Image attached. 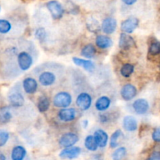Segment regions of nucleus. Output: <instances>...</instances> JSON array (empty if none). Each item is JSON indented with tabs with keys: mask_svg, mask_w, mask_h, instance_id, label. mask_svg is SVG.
Here are the masks:
<instances>
[{
	"mask_svg": "<svg viewBox=\"0 0 160 160\" xmlns=\"http://www.w3.org/2000/svg\"><path fill=\"white\" fill-rule=\"evenodd\" d=\"M72 97L68 92H62L56 94L53 99V104L55 106L59 108H66L71 104Z\"/></svg>",
	"mask_w": 160,
	"mask_h": 160,
	"instance_id": "f257e3e1",
	"label": "nucleus"
},
{
	"mask_svg": "<svg viewBox=\"0 0 160 160\" xmlns=\"http://www.w3.org/2000/svg\"><path fill=\"white\" fill-rule=\"evenodd\" d=\"M47 8L54 19H59L62 17L64 12L62 5L56 0H52L47 3Z\"/></svg>",
	"mask_w": 160,
	"mask_h": 160,
	"instance_id": "f03ea898",
	"label": "nucleus"
},
{
	"mask_svg": "<svg viewBox=\"0 0 160 160\" xmlns=\"http://www.w3.org/2000/svg\"><path fill=\"white\" fill-rule=\"evenodd\" d=\"M17 62L20 68L22 70H28L33 63L32 57L26 52H21L18 55Z\"/></svg>",
	"mask_w": 160,
	"mask_h": 160,
	"instance_id": "7ed1b4c3",
	"label": "nucleus"
},
{
	"mask_svg": "<svg viewBox=\"0 0 160 160\" xmlns=\"http://www.w3.org/2000/svg\"><path fill=\"white\" fill-rule=\"evenodd\" d=\"M76 103L80 109L82 110H87L91 107V105H92V97L89 94L83 92L78 96Z\"/></svg>",
	"mask_w": 160,
	"mask_h": 160,
	"instance_id": "20e7f679",
	"label": "nucleus"
},
{
	"mask_svg": "<svg viewBox=\"0 0 160 160\" xmlns=\"http://www.w3.org/2000/svg\"><path fill=\"white\" fill-rule=\"evenodd\" d=\"M78 142V136L73 133H67L59 139V145L64 148H68L74 145Z\"/></svg>",
	"mask_w": 160,
	"mask_h": 160,
	"instance_id": "39448f33",
	"label": "nucleus"
},
{
	"mask_svg": "<svg viewBox=\"0 0 160 160\" xmlns=\"http://www.w3.org/2000/svg\"><path fill=\"white\" fill-rule=\"evenodd\" d=\"M81 150L79 147H68L61 151V152L59 153V157L62 159H76L81 154Z\"/></svg>",
	"mask_w": 160,
	"mask_h": 160,
	"instance_id": "423d86ee",
	"label": "nucleus"
},
{
	"mask_svg": "<svg viewBox=\"0 0 160 160\" xmlns=\"http://www.w3.org/2000/svg\"><path fill=\"white\" fill-rule=\"evenodd\" d=\"M138 25V20L135 17H130L123 21L121 24V29L123 32L131 34L137 28Z\"/></svg>",
	"mask_w": 160,
	"mask_h": 160,
	"instance_id": "0eeeda50",
	"label": "nucleus"
},
{
	"mask_svg": "<svg viewBox=\"0 0 160 160\" xmlns=\"http://www.w3.org/2000/svg\"><path fill=\"white\" fill-rule=\"evenodd\" d=\"M121 96L126 101H130L137 95V89L134 85L131 84H128L123 86L121 89Z\"/></svg>",
	"mask_w": 160,
	"mask_h": 160,
	"instance_id": "6e6552de",
	"label": "nucleus"
},
{
	"mask_svg": "<svg viewBox=\"0 0 160 160\" xmlns=\"http://www.w3.org/2000/svg\"><path fill=\"white\" fill-rule=\"evenodd\" d=\"M133 108L138 114H145L149 109V104L145 98H139L133 103Z\"/></svg>",
	"mask_w": 160,
	"mask_h": 160,
	"instance_id": "1a4fd4ad",
	"label": "nucleus"
},
{
	"mask_svg": "<svg viewBox=\"0 0 160 160\" xmlns=\"http://www.w3.org/2000/svg\"><path fill=\"white\" fill-rule=\"evenodd\" d=\"M117 26V20L114 18H112V17H108V18H106L103 20L102 28L103 32L107 34H112L116 31Z\"/></svg>",
	"mask_w": 160,
	"mask_h": 160,
	"instance_id": "9d476101",
	"label": "nucleus"
},
{
	"mask_svg": "<svg viewBox=\"0 0 160 160\" xmlns=\"http://www.w3.org/2000/svg\"><path fill=\"white\" fill-rule=\"evenodd\" d=\"M9 101L12 106L15 107H20L23 106L24 103V98L20 92L12 91L9 94Z\"/></svg>",
	"mask_w": 160,
	"mask_h": 160,
	"instance_id": "9b49d317",
	"label": "nucleus"
},
{
	"mask_svg": "<svg viewBox=\"0 0 160 160\" xmlns=\"http://www.w3.org/2000/svg\"><path fill=\"white\" fill-rule=\"evenodd\" d=\"M55 81H56V76L52 72H43L39 76V82L43 86L52 85L55 83Z\"/></svg>",
	"mask_w": 160,
	"mask_h": 160,
	"instance_id": "f8f14e48",
	"label": "nucleus"
},
{
	"mask_svg": "<svg viewBox=\"0 0 160 160\" xmlns=\"http://www.w3.org/2000/svg\"><path fill=\"white\" fill-rule=\"evenodd\" d=\"M59 117L62 121H72L76 117V110L74 109H73V108L61 109L59 112Z\"/></svg>",
	"mask_w": 160,
	"mask_h": 160,
	"instance_id": "ddd939ff",
	"label": "nucleus"
},
{
	"mask_svg": "<svg viewBox=\"0 0 160 160\" xmlns=\"http://www.w3.org/2000/svg\"><path fill=\"white\" fill-rule=\"evenodd\" d=\"M23 87L25 92L28 94H33L37 91L38 83L35 79L31 78H27L23 80Z\"/></svg>",
	"mask_w": 160,
	"mask_h": 160,
	"instance_id": "4468645a",
	"label": "nucleus"
},
{
	"mask_svg": "<svg viewBox=\"0 0 160 160\" xmlns=\"http://www.w3.org/2000/svg\"><path fill=\"white\" fill-rule=\"evenodd\" d=\"M94 137L95 138V140H96L98 145L100 148H104L106 146L109 138H108L107 133L105 132L103 130L99 129L95 131Z\"/></svg>",
	"mask_w": 160,
	"mask_h": 160,
	"instance_id": "2eb2a0df",
	"label": "nucleus"
},
{
	"mask_svg": "<svg viewBox=\"0 0 160 160\" xmlns=\"http://www.w3.org/2000/svg\"><path fill=\"white\" fill-rule=\"evenodd\" d=\"M73 61L77 66L82 67L84 70H86L88 72H93L95 69V66L94 62H92L90 60H85V59H79V58L73 57Z\"/></svg>",
	"mask_w": 160,
	"mask_h": 160,
	"instance_id": "dca6fc26",
	"label": "nucleus"
},
{
	"mask_svg": "<svg viewBox=\"0 0 160 160\" xmlns=\"http://www.w3.org/2000/svg\"><path fill=\"white\" fill-rule=\"evenodd\" d=\"M134 45V40L133 39L132 37H131L128 34L123 33L120 34V42H119V45L123 49H128L132 47Z\"/></svg>",
	"mask_w": 160,
	"mask_h": 160,
	"instance_id": "f3484780",
	"label": "nucleus"
},
{
	"mask_svg": "<svg viewBox=\"0 0 160 160\" xmlns=\"http://www.w3.org/2000/svg\"><path fill=\"white\" fill-rule=\"evenodd\" d=\"M27 155V151L25 148L20 145L14 147L11 152V159L12 160H23Z\"/></svg>",
	"mask_w": 160,
	"mask_h": 160,
	"instance_id": "a211bd4d",
	"label": "nucleus"
},
{
	"mask_svg": "<svg viewBox=\"0 0 160 160\" xmlns=\"http://www.w3.org/2000/svg\"><path fill=\"white\" fill-rule=\"evenodd\" d=\"M123 126L126 131H134L138 128L137 120L134 117L131 116H128L124 117L123 121Z\"/></svg>",
	"mask_w": 160,
	"mask_h": 160,
	"instance_id": "6ab92c4d",
	"label": "nucleus"
},
{
	"mask_svg": "<svg viewBox=\"0 0 160 160\" xmlns=\"http://www.w3.org/2000/svg\"><path fill=\"white\" fill-rule=\"evenodd\" d=\"M96 45L100 48H107L112 46V41L110 38L104 35H98L95 39Z\"/></svg>",
	"mask_w": 160,
	"mask_h": 160,
	"instance_id": "aec40b11",
	"label": "nucleus"
},
{
	"mask_svg": "<svg viewBox=\"0 0 160 160\" xmlns=\"http://www.w3.org/2000/svg\"><path fill=\"white\" fill-rule=\"evenodd\" d=\"M110 106V99L107 96H102L95 103V107L98 111H105Z\"/></svg>",
	"mask_w": 160,
	"mask_h": 160,
	"instance_id": "412c9836",
	"label": "nucleus"
},
{
	"mask_svg": "<svg viewBox=\"0 0 160 160\" xmlns=\"http://www.w3.org/2000/svg\"><path fill=\"white\" fill-rule=\"evenodd\" d=\"M84 145H85L87 149L92 152L96 151L98 147V143L95 140V138L92 135H88L86 138L85 141H84Z\"/></svg>",
	"mask_w": 160,
	"mask_h": 160,
	"instance_id": "4be33fe9",
	"label": "nucleus"
},
{
	"mask_svg": "<svg viewBox=\"0 0 160 160\" xmlns=\"http://www.w3.org/2000/svg\"><path fill=\"white\" fill-rule=\"evenodd\" d=\"M95 52H96V50H95V47L91 44L84 46L81 50V55L84 57L89 58V59L93 57L95 55Z\"/></svg>",
	"mask_w": 160,
	"mask_h": 160,
	"instance_id": "5701e85b",
	"label": "nucleus"
},
{
	"mask_svg": "<svg viewBox=\"0 0 160 160\" xmlns=\"http://www.w3.org/2000/svg\"><path fill=\"white\" fill-rule=\"evenodd\" d=\"M12 118L9 109L8 107H3L0 109V122L1 123H7Z\"/></svg>",
	"mask_w": 160,
	"mask_h": 160,
	"instance_id": "b1692460",
	"label": "nucleus"
},
{
	"mask_svg": "<svg viewBox=\"0 0 160 160\" xmlns=\"http://www.w3.org/2000/svg\"><path fill=\"white\" fill-rule=\"evenodd\" d=\"M49 100L46 97H42L38 102V109L40 112H45L49 108Z\"/></svg>",
	"mask_w": 160,
	"mask_h": 160,
	"instance_id": "393cba45",
	"label": "nucleus"
},
{
	"mask_svg": "<svg viewBox=\"0 0 160 160\" xmlns=\"http://www.w3.org/2000/svg\"><path fill=\"white\" fill-rule=\"evenodd\" d=\"M127 154V150L124 147L117 148L112 155V160H122Z\"/></svg>",
	"mask_w": 160,
	"mask_h": 160,
	"instance_id": "a878e982",
	"label": "nucleus"
},
{
	"mask_svg": "<svg viewBox=\"0 0 160 160\" xmlns=\"http://www.w3.org/2000/svg\"><path fill=\"white\" fill-rule=\"evenodd\" d=\"M134 70V66L130 63H126L122 67L121 70H120V73H121L122 76L125 77V78H128V77H130L132 74Z\"/></svg>",
	"mask_w": 160,
	"mask_h": 160,
	"instance_id": "bb28decb",
	"label": "nucleus"
},
{
	"mask_svg": "<svg viewBox=\"0 0 160 160\" xmlns=\"http://www.w3.org/2000/svg\"><path fill=\"white\" fill-rule=\"evenodd\" d=\"M120 136H122V132L120 130H117L111 136L110 139V147L111 148H114L117 147L119 145V139H120Z\"/></svg>",
	"mask_w": 160,
	"mask_h": 160,
	"instance_id": "cd10ccee",
	"label": "nucleus"
},
{
	"mask_svg": "<svg viewBox=\"0 0 160 160\" xmlns=\"http://www.w3.org/2000/svg\"><path fill=\"white\" fill-rule=\"evenodd\" d=\"M148 53L150 55H152V56H156V55L160 54V42H152L149 46Z\"/></svg>",
	"mask_w": 160,
	"mask_h": 160,
	"instance_id": "c85d7f7f",
	"label": "nucleus"
},
{
	"mask_svg": "<svg viewBox=\"0 0 160 160\" xmlns=\"http://www.w3.org/2000/svg\"><path fill=\"white\" fill-rule=\"evenodd\" d=\"M11 30V23L6 20H0V33L6 34Z\"/></svg>",
	"mask_w": 160,
	"mask_h": 160,
	"instance_id": "c756f323",
	"label": "nucleus"
},
{
	"mask_svg": "<svg viewBox=\"0 0 160 160\" xmlns=\"http://www.w3.org/2000/svg\"><path fill=\"white\" fill-rule=\"evenodd\" d=\"M9 138V134L6 131H0V147L3 146L8 142Z\"/></svg>",
	"mask_w": 160,
	"mask_h": 160,
	"instance_id": "7c9ffc66",
	"label": "nucleus"
},
{
	"mask_svg": "<svg viewBox=\"0 0 160 160\" xmlns=\"http://www.w3.org/2000/svg\"><path fill=\"white\" fill-rule=\"evenodd\" d=\"M35 37L37 38L38 40L43 41L44 39L46 37V31L44 28H38V29L36 30L35 31Z\"/></svg>",
	"mask_w": 160,
	"mask_h": 160,
	"instance_id": "2f4dec72",
	"label": "nucleus"
},
{
	"mask_svg": "<svg viewBox=\"0 0 160 160\" xmlns=\"http://www.w3.org/2000/svg\"><path fill=\"white\" fill-rule=\"evenodd\" d=\"M152 140L156 142H160V127L156 128L152 134Z\"/></svg>",
	"mask_w": 160,
	"mask_h": 160,
	"instance_id": "473e14b6",
	"label": "nucleus"
},
{
	"mask_svg": "<svg viewBox=\"0 0 160 160\" xmlns=\"http://www.w3.org/2000/svg\"><path fill=\"white\" fill-rule=\"evenodd\" d=\"M148 160H160V152H154L151 154Z\"/></svg>",
	"mask_w": 160,
	"mask_h": 160,
	"instance_id": "72a5a7b5",
	"label": "nucleus"
},
{
	"mask_svg": "<svg viewBox=\"0 0 160 160\" xmlns=\"http://www.w3.org/2000/svg\"><path fill=\"white\" fill-rule=\"evenodd\" d=\"M137 1L138 0H122V2L128 6H132L134 3L137 2Z\"/></svg>",
	"mask_w": 160,
	"mask_h": 160,
	"instance_id": "f704fd0d",
	"label": "nucleus"
},
{
	"mask_svg": "<svg viewBox=\"0 0 160 160\" xmlns=\"http://www.w3.org/2000/svg\"><path fill=\"white\" fill-rule=\"evenodd\" d=\"M0 160H6V156L3 154H0Z\"/></svg>",
	"mask_w": 160,
	"mask_h": 160,
	"instance_id": "c9c22d12",
	"label": "nucleus"
},
{
	"mask_svg": "<svg viewBox=\"0 0 160 160\" xmlns=\"http://www.w3.org/2000/svg\"><path fill=\"white\" fill-rule=\"evenodd\" d=\"M0 10H1V6H0Z\"/></svg>",
	"mask_w": 160,
	"mask_h": 160,
	"instance_id": "e433bc0d",
	"label": "nucleus"
},
{
	"mask_svg": "<svg viewBox=\"0 0 160 160\" xmlns=\"http://www.w3.org/2000/svg\"><path fill=\"white\" fill-rule=\"evenodd\" d=\"M159 70H160V65H159Z\"/></svg>",
	"mask_w": 160,
	"mask_h": 160,
	"instance_id": "4c0bfd02",
	"label": "nucleus"
}]
</instances>
